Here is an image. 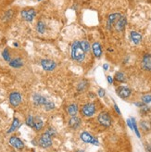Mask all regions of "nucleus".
<instances>
[{"mask_svg":"<svg viewBox=\"0 0 151 152\" xmlns=\"http://www.w3.org/2000/svg\"><path fill=\"white\" fill-rule=\"evenodd\" d=\"M71 58L77 62H82L85 58V52L83 51L79 41L74 42L71 46Z\"/></svg>","mask_w":151,"mask_h":152,"instance_id":"nucleus-1","label":"nucleus"},{"mask_svg":"<svg viewBox=\"0 0 151 152\" xmlns=\"http://www.w3.org/2000/svg\"><path fill=\"white\" fill-rule=\"evenodd\" d=\"M38 143H39L40 147L43 148H49L50 146L52 145V136L49 135V133H47L46 132V133H44L43 135L40 136Z\"/></svg>","mask_w":151,"mask_h":152,"instance_id":"nucleus-2","label":"nucleus"},{"mask_svg":"<svg viewBox=\"0 0 151 152\" xmlns=\"http://www.w3.org/2000/svg\"><path fill=\"white\" fill-rule=\"evenodd\" d=\"M81 112L84 117H91L95 113V106L93 103H88V104L83 105Z\"/></svg>","mask_w":151,"mask_h":152,"instance_id":"nucleus-3","label":"nucleus"},{"mask_svg":"<svg viewBox=\"0 0 151 152\" xmlns=\"http://www.w3.org/2000/svg\"><path fill=\"white\" fill-rule=\"evenodd\" d=\"M81 139L84 142V143H90V144H93L95 146H98L99 142L96 138H95L91 133H89L88 132H83L80 136Z\"/></svg>","mask_w":151,"mask_h":152,"instance_id":"nucleus-4","label":"nucleus"},{"mask_svg":"<svg viewBox=\"0 0 151 152\" xmlns=\"http://www.w3.org/2000/svg\"><path fill=\"white\" fill-rule=\"evenodd\" d=\"M98 121L102 126H105V127H108L111 124V118L107 112H101L98 115Z\"/></svg>","mask_w":151,"mask_h":152,"instance_id":"nucleus-5","label":"nucleus"},{"mask_svg":"<svg viewBox=\"0 0 151 152\" xmlns=\"http://www.w3.org/2000/svg\"><path fill=\"white\" fill-rule=\"evenodd\" d=\"M41 65L43 67V69L47 71H52L57 68V63L51 59H42Z\"/></svg>","mask_w":151,"mask_h":152,"instance_id":"nucleus-6","label":"nucleus"},{"mask_svg":"<svg viewBox=\"0 0 151 152\" xmlns=\"http://www.w3.org/2000/svg\"><path fill=\"white\" fill-rule=\"evenodd\" d=\"M9 102L13 107H18L21 102V96L19 92H12L9 95Z\"/></svg>","mask_w":151,"mask_h":152,"instance_id":"nucleus-7","label":"nucleus"},{"mask_svg":"<svg viewBox=\"0 0 151 152\" xmlns=\"http://www.w3.org/2000/svg\"><path fill=\"white\" fill-rule=\"evenodd\" d=\"M21 17L23 18L24 20L27 21H33V18L35 16V10L33 9H23L21 12Z\"/></svg>","mask_w":151,"mask_h":152,"instance_id":"nucleus-8","label":"nucleus"},{"mask_svg":"<svg viewBox=\"0 0 151 152\" xmlns=\"http://www.w3.org/2000/svg\"><path fill=\"white\" fill-rule=\"evenodd\" d=\"M132 93V91L130 88L126 87V86H119L117 88V95L122 98H127L130 96Z\"/></svg>","mask_w":151,"mask_h":152,"instance_id":"nucleus-9","label":"nucleus"},{"mask_svg":"<svg viewBox=\"0 0 151 152\" xmlns=\"http://www.w3.org/2000/svg\"><path fill=\"white\" fill-rule=\"evenodd\" d=\"M9 144L12 146V147H14L15 148L20 149V150L24 148L23 142L21 140L19 137H16V136H11L9 138Z\"/></svg>","mask_w":151,"mask_h":152,"instance_id":"nucleus-10","label":"nucleus"},{"mask_svg":"<svg viewBox=\"0 0 151 152\" xmlns=\"http://www.w3.org/2000/svg\"><path fill=\"white\" fill-rule=\"evenodd\" d=\"M120 18V14L119 13H113V14H110L108 18V22H107V26H108V29H111L113 24H116V22L118 21V20Z\"/></svg>","mask_w":151,"mask_h":152,"instance_id":"nucleus-11","label":"nucleus"},{"mask_svg":"<svg viewBox=\"0 0 151 152\" xmlns=\"http://www.w3.org/2000/svg\"><path fill=\"white\" fill-rule=\"evenodd\" d=\"M142 67L144 70L151 71V55L146 54L142 60Z\"/></svg>","mask_w":151,"mask_h":152,"instance_id":"nucleus-12","label":"nucleus"},{"mask_svg":"<svg viewBox=\"0 0 151 152\" xmlns=\"http://www.w3.org/2000/svg\"><path fill=\"white\" fill-rule=\"evenodd\" d=\"M80 125H81V119L80 118L73 116V117H71L69 120V126L71 127V129L75 130L77 128H79Z\"/></svg>","mask_w":151,"mask_h":152,"instance_id":"nucleus-13","label":"nucleus"},{"mask_svg":"<svg viewBox=\"0 0 151 152\" xmlns=\"http://www.w3.org/2000/svg\"><path fill=\"white\" fill-rule=\"evenodd\" d=\"M33 103H34V104L37 105V106H41V105H44V106H45V104L47 102L46 98H45L44 96H40V95H38V94L33 95Z\"/></svg>","mask_w":151,"mask_h":152,"instance_id":"nucleus-14","label":"nucleus"},{"mask_svg":"<svg viewBox=\"0 0 151 152\" xmlns=\"http://www.w3.org/2000/svg\"><path fill=\"white\" fill-rule=\"evenodd\" d=\"M126 18L124 16H120V18L118 20V21L116 22V29L117 31L119 32H122L124 30L125 25H126Z\"/></svg>","mask_w":151,"mask_h":152,"instance_id":"nucleus-15","label":"nucleus"},{"mask_svg":"<svg viewBox=\"0 0 151 152\" xmlns=\"http://www.w3.org/2000/svg\"><path fill=\"white\" fill-rule=\"evenodd\" d=\"M92 50H93V53L94 55L96 57V58H100L101 55H102V48H101V46L99 43L98 42H95L92 45Z\"/></svg>","mask_w":151,"mask_h":152,"instance_id":"nucleus-16","label":"nucleus"},{"mask_svg":"<svg viewBox=\"0 0 151 152\" xmlns=\"http://www.w3.org/2000/svg\"><path fill=\"white\" fill-rule=\"evenodd\" d=\"M130 35H131L132 41L134 42V44H135V45L140 44V42L142 40V35L139 33H137L135 31H132V32H131V34Z\"/></svg>","mask_w":151,"mask_h":152,"instance_id":"nucleus-17","label":"nucleus"},{"mask_svg":"<svg viewBox=\"0 0 151 152\" xmlns=\"http://www.w3.org/2000/svg\"><path fill=\"white\" fill-rule=\"evenodd\" d=\"M43 125H44V123H43V121H42L41 118L35 117L33 119V128L35 131H40L42 128H43Z\"/></svg>","mask_w":151,"mask_h":152,"instance_id":"nucleus-18","label":"nucleus"},{"mask_svg":"<svg viewBox=\"0 0 151 152\" xmlns=\"http://www.w3.org/2000/svg\"><path fill=\"white\" fill-rule=\"evenodd\" d=\"M67 112L69 115H71V117L76 116V114L78 113V106L76 104H71L67 108Z\"/></svg>","mask_w":151,"mask_h":152,"instance_id":"nucleus-19","label":"nucleus"},{"mask_svg":"<svg viewBox=\"0 0 151 152\" xmlns=\"http://www.w3.org/2000/svg\"><path fill=\"white\" fill-rule=\"evenodd\" d=\"M9 65L11 67H13V68H20V67H21L23 65V62L21 59L20 58H17V59H14L9 61Z\"/></svg>","mask_w":151,"mask_h":152,"instance_id":"nucleus-20","label":"nucleus"},{"mask_svg":"<svg viewBox=\"0 0 151 152\" xmlns=\"http://www.w3.org/2000/svg\"><path fill=\"white\" fill-rule=\"evenodd\" d=\"M20 125H21L20 121L18 120L17 118H14V119H13V121H12V124H11L10 129L8 131V133H12V132L16 131V130L20 127Z\"/></svg>","mask_w":151,"mask_h":152,"instance_id":"nucleus-21","label":"nucleus"},{"mask_svg":"<svg viewBox=\"0 0 151 152\" xmlns=\"http://www.w3.org/2000/svg\"><path fill=\"white\" fill-rule=\"evenodd\" d=\"M36 29L37 31L41 34H44L46 31V24L43 21H38L37 22V25H36Z\"/></svg>","mask_w":151,"mask_h":152,"instance_id":"nucleus-22","label":"nucleus"},{"mask_svg":"<svg viewBox=\"0 0 151 152\" xmlns=\"http://www.w3.org/2000/svg\"><path fill=\"white\" fill-rule=\"evenodd\" d=\"M115 80L118 81V82H120V83H123L125 81V75L123 72H117V74H115Z\"/></svg>","mask_w":151,"mask_h":152,"instance_id":"nucleus-23","label":"nucleus"},{"mask_svg":"<svg viewBox=\"0 0 151 152\" xmlns=\"http://www.w3.org/2000/svg\"><path fill=\"white\" fill-rule=\"evenodd\" d=\"M80 43H81V46H82V47H83V51L85 52V53L89 52V50H90V45H89L88 42L85 41V40H83V41L80 42Z\"/></svg>","mask_w":151,"mask_h":152,"instance_id":"nucleus-24","label":"nucleus"},{"mask_svg":"<svg viewBox=\"0 0 151 152\" xmlns=\"http://www.w3.org/2000/svg\"><path fill=\"white\" fill-rule=\"evenodd\" d=\"M2 57L4 58V59L6 60V61H9V62L10 60H11L9 52V50L7 49V48H6V49H4V50H3V52H2Z\"/></svg>","mask_w":151,"mask_h":152,"instance_id":"nucleus-25","label":"nucleus"},{"mask_svg":"<svg viewBox=\"0 0 151 152\" xmlns=\"http://www.w3.org/2000/svg\"><path fill=\"white\" fill-rule=\"evenodd\" d=\"M132 129L135 130V133H136V136L138 137H140V133H139V131H138V128H137V125H136V123H135V120L134 118H132Z\"/></svg>","mask_w":151,"mask_h":152,"instance_id":"nucleus-26","label":"nucleus"},{"mask_svg":"<svg viewBox=\"0 0 151 152\" xmlns=\"http://www.w3.org/2000/svg\"><path fill=\"white\" fill-rule=\"evenodd\" d=\"M45 108L46 109V111H51V109L55 108V104L51 101H47L45 104Z\"/></svg>","mask_w":151,"mask_h":152,"instance_id":"nucleus-27","label":"nucleus"},{"mask_svg":"<svg viewBox=\"0 0 151 152\" xmlns=\"http://www.w3.org/2000/svg\"><path fill=\"white\" fill-rule=\"evenodd\" d=\"M141 127L144 130L147 131V130L150 129V124L148 123V121H141Z\"/></svg>","mask_w":151,"mask_h":152,"instance_id":"nucleus-28","label":"nucleus"},{"mask_svg":"<svg viewBox=\"0 0 151 152\" xmlns=\"http://www.w3.org/2000/svg\"><path fill=\"white\" fill-rule=\"evenodd\" d=\"M87 86V83L86 82H82L79 83V86H78V91H80V92H83V90H85Z\"/></svg>","mask_w":151,"mask_h":152,"instance_id":"nucleus-29","label":"nucleus"},{"mask_svg":"<svg viewBox=\"0 0 151 152\" xmlns=\"http://www.w3.org/2000/svg\"><path fill=\"white\" fill-rule=\"evenodd\" d=\"M33 117L32 115H30V116L26 119V124L30 127H33Z\"/></svg>","mask_w":151,"mask_h":152,"instance_id":"nucleus-30","label":"nucleus"},{"mask_svg":"<svg viewBox=\"0 0 151 152\" xmlns=\"http://www.w3.org/2000/svg\"><path fill=\"white\" fill-rule=\"evenodd\" d=\"M142 101L145 103V104H148V103L151 102V96L150 95H146L142 96Z\"/></svg>","mask_w":151,"mask_h":152,"instance_id":"nucleus-31","label":"nucleus"},{"mask_svg":"<svg viewBox=\"0 0 151 152\" xmlns=\"http://www.w3.org/2000/svg\"><path fill=\"white\" fill-rule=\"evenodd\" d=\"M46 133H49V135H50L51 136H53L56 133V131L54 130L53 128H49V129H48V130L46 131Z\"/></svg>","mask_w":151,"mask_h":152,"instance_id":"nucleus-32","label":"nucleus"},{"mask_svg":"<svg viewBox=\"0 0 151 152\" xmlns=\"http://www.w3.org/2000/svg\"><path fill=\"white\" fill-rule=\"evenodd\" d=\"M105 94H106V93H105V90H104V89H101V88H100V89L98 90V96H100V98H103V96H105Z\"/></svg>","mask_w":151,"mask_h":152,"instance_id":"nucleus-33","label":"nucleus"},{"mask_svg":"<svg viewBox=\"0 0 151 152\" xmlns=\"http://www.w3.org/2000/svg\"><path fill=\"white\" fill-rule=\"evenodd\" d=\"M127 124H128V126L130 127L131 129H132V121L131 120H127ZM134 130V129H132Z\"/></svg>","mask_w":151,"mask_h":152,"instance_id":"nucleus-34","label":"nucleus"},{"mask_svg":"<svg viewBox=\"0 0 151 152\" xmlns=\"http://www.w3.org/2000/svg\"><path fill=\"white\" fill-rule=\"evenodd\" d=\"M114 108H115V111H117V113L120 115V109H119V108H118V106L116 105V104H114Z\"/></svg>","mask_w":151,"mask_h":152,"instance_id":"nucleus-35","label":"nucleus"},{"mask_svg":"<svg viewBox=\"0 0 151 152\" xmlns=\"http://www.w3.org/2000/svg\"><path fill=\"white\" fill-rule=\"evenodd\" d=\"M108 82L110 83H113V79L111 78V76H108Z\"/></svg>","mask_w":151,"mask_h":152,"instance_id":"nucleus-36","label":"nucleus"},{"mask_svg":"<svg viewBox=\"0 0 151 152\" xmlns=\"http://www.w3.org/2000/svg\"><path fill=\"white\" fill-rule=\"evenodd\" d=\"M103 68H104V70H105V71H107V70L108 69V65L107 63H105V64L103 65Z\"/></svg>","mask_w":151,"mask_h":152,"instance_id":"nucleus-37","label":"nucleus"},{"mask_svg":"<svg viewBox=\"0 0 151 152\" xmlns=\"http://www.w3.org/2000/svg\"><path fill=\"white\" fill-rule=\"evenodd\" d=\"M76 152H84V151L83 150H77Z\"/></svg>","mask_w":151,"mask_h":152,"instance_id":"nucleus-38","label":"nucleus"},{"mask_svg":"<svg viewBox=\"0 0 151 152\" xmlns=\"http://www.w3.org/2000/svg\"><path fill=\"white\" fill-rule=\"evenodd\" d=\"M14 46H15L17 47V46H18V44H17V43H14Z\"/></svg>","mask_w":151,"mask_h":152,"instance_id":"nucleus-39","label":"nucleus"},{"mask_svg":"<svg viewBox=\"0 0 151 152\" xmlns=\"http://www.w3.org/2000/svg\"><path fill=\"white\" fill-rule=\"evenodd\" d=\"M38 1H40V0H38Z\"/></svg>","mask_w":151,"mask_h":152,"instance_id":"nucleus-40","label":"nucleus"}]
</instances>
